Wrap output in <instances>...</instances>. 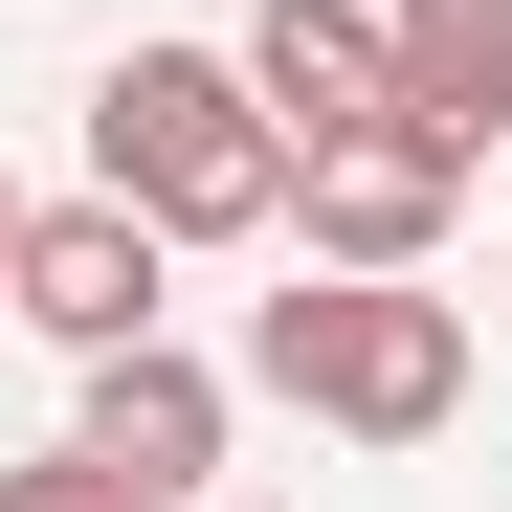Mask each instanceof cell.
<instances>
[{"label": "cell", "mask_w": 512, "mask_h": 512, "mask_svg": "<svg viewBox=\"0 0 512 512\" xmlns=\"http://www.w3.org/2000/svg\"><path fill=\"white\" fill-rule=\"evenodd\" d=\"M90 179H112L156 245H245V223H290V134L245 112L223 45H112V67H90Z\"/></svg>", "instance_id": "cell-1"}, {"label": "cell", "mask_w": 512, "mask_h": 512, "mask_svg": "<svg viewBox=\"0 0 512 512\" xmlns=\"http://www.w3.org/2000/svg\"><path fill=\"white\" fill-rule=\"evenodd\" d=\"M245 379H268L290 423H334V446H423V423L468 401V312L423 268H312L245 312Z\"/></svg>", "instance_id": "cell-2"}, {"label": "cell", "mask_w": 512, "mask_h": 512, "mask_svg": "<svg viewBox=\"0 0 512 512\" xmlns=\"http://www.w3.org/2000/svg\"><path fill=\"white\" fill-rule=\"evenodd\" d=\"M290 223H312V268H423V245L468 223V156L423 134V112H357V134L290 156Z\"/></svg>", "instance_id": "cell-3"}, {"label": "cell", "mask_w": 512, "mask_h": 512, "mask_svg": "<svg viewBox=\"0 0 512 512\" xmlns=\"http://www.w3.org/2000/svg\"><path fill=\"white\" fill-rule=\"evenodd\" d=\"M156 268H179V245H156L112 179H90V201H23V223H0V312H23V334H67V357L156 334Z\"/></svg>", "instance_id": "cell-4"}, {"label": "cell", "mask_w": 512, "mask_h": 512, "mask_svg": "<svg viewBox=\"0 0 512 512\" xmlns=\"http://www.w3.org/2000/svg\"><path fill=\"white\" fill-rule=\"evenodd\" d=\"M67 446H90L134 512H201V490H223V379L179 357V334H112L90 401H67Z\"/></svg>", "instance_id": "cell-5"}, {"label": "cell", "mask_w": 512, "mask_h": 512, "mask_svg": "<svg viewBox=\"0 0 512 512\" xmlns=\"http://www.w3.org/2000/svg\"><path fill=\"white\" fill-rule=\"evenodd\" d=\"M223 67H245V112H268L290 156H312V134H357V112H401V90H379V0H268Z\"/></svg>", "instance_id": "cell-6"}, {"label": "cell", "mask_w": 512, "mask_h": 512, "mask_svg": "<svg viewBox=\"0 0 512 512\" xmlns=\"http://www.w3.org/2000/svg\"><path fill=\"white\" fill-rule=\"evenodd\" d=\"M379 90L490 179V134H512V0H379Z\"/></svg>", "instance_id": "cell-7"}, {"label": "cell", "mask_w": 512, "mask_h": 512, "mask_svg": "<svg viewBox=\"0 0 512 512\" xmlns=\"http://www.w3.org/2000/svg\"><path fill=\"white\" fill-rule=\"evenodd\" d=\"M0 512H134V490H112L90 446H45V468H0Z\"/></svg>", "instance_id": "cell-8"}, {"label": "cell", "mask_w": 512, "mask_h": 512, "mask_svg": "<svg viewBox=\"0 0 512 512\" xmlns=\"http://www.w3.org/2000/svg\"><path fill=\"white\" fill-rule=\"evenodd\" d=\"M0 223H23V179H0Z\"/></svg>", "instance_id": "cell-9"}, {"label": "cell", "mask_w": 512, "mask_h": 512, "mask_svg": "<svg viewBox=\"0 0 512 512\" xmlns=\"http://www.w3.org/2000/svg\"><path fill=\"white\" fill-rule=\"evenodd\" d=\"M201 512H245V490H201Z\"/></svg>", "instance_id": "cell-10"}]
</instances>
